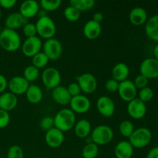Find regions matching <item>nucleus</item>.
<instances>
[{
  "mask_svg": "<svg viewBox=\"0 0 158 158\" xmlns=\"http://www.w3.org/2000/svg\"><path fill=\"white\" fill-rule=\"evenodd\" d=\"M52 97L56 103L60 105L69 104V102L72 98L66 87L60 85L52 89Z\"/></svg>",
  "mask_w": 158,
  "mask_h": 158,
  "instance_id": "4be33fe9",
  "label": "nucleus"
},
{
  "mask_svg": "<svg viewBox=\"0 0 158 158\" xmlns=\"http://www.w3.org/2000/svg\"><path fill=\"white\" fill-rule=\"evenodd\" d=\"M2 16V12H1V9H0V18H1Z\"/></svg>",
  "mask_w": 158,
  "mask_h": 158,
  "instance_id": "8fccbe9b",
  "label": "nucleus"
},
{
  "mask_svg": "<svg viewBox=\"0 0 158 158\" xmlns=\"http://www.w3.org/2000/svg\"><path fill=\"white\" fill-rule=\"evenodd\" d=\"M127 109L130 117L134 120H140L143 118L147 114L146 104L138 98H135L129 102Z\"/></svg>",
  "mask_w": 158,
  "mask_h": 158,
  "instance_id": "ddd939ff",
  "label": "nucleus"
},
{
  "mask_svg": "<svg viewBox=\"0 0 158 158\" xmlns=\"http://www.w3.org/2000/svg\"><path fill=\"white\" fill-rule=\"evenodd\" d=\"M35 25L37 34L40 39H45L46 40L53 38L56 32V26L55 23L48 15L39 18Z\"/></svg>",
  "mask_w": 158,
  "mask_h": 158,
  "instance_id": "7ed1b4c3",
  "label": "nucleus"
},
{
  "mask_svg": "<svg viewBox=\"0 0 158 158\" xmlns=\"http://www.w3.org/2000/svg\"><path fill=\"white\" fill-rule=\"evenodd\" d=\"M66 89H67L68 92H69V94H70L72 97L80 95V93H81V89H80V86L77 83H69L67 87H66Z\"/></svg>",
  "mask_w": 158,
  "mask_h": 158,
  "instance_id": "a19ab883",
  "label": "nucleus"
},
{
  "mask_svg": "<svg viewBox=\"0 0 158 158\" xmlns=\"http://www.w3.org/2000/svg\"><path fill=\"white\" fill-rule=\"evenodd\" d=\"M91 140L99 145H106L110 143L114 138V131L107 125H99L91 131Z\"/></svg>",
  "mask_w": 158,
  "mask_h": 158,
  "instance_id": "39448f33",
  "label": "nucleus"
},
{
  "mask_svg": "<svg viewBox=\"0 0 158 158\" xmlns=\"http://www.w3.org/2000/svg\"><path fill=\"white\" fill-rule=\"evenodd\" d=\"M117 92L120 98L127 103L137 98V89L131 80H127L120 83Z\"/></svg>",
  "mask_w": 158,
  "mask_h": 158,
  "instance_id": "1a4fd4ad",
  "label": "nucleus"
},
{
  "mask_svg": "<svg viewBox=\"0 0 158 158\" xmlns=\"http://www.w3.org/2000/svg\"><path fill=\"white\" fill-rule=\"evenodd\" d=\"M97 108L103 117H110L115 112V104L112 99L107 96H101L97 99Z\"/></svg>",
  "mask_w": 158,
  "mask_h": 158,
  "instance_id": "2eb2a0df",
  "label": "nucleus"
},
{
  "mask_svg": "<svg viewBox=\"0 0 158 158\" xmlns=\"http://www.w3.org/2000/svg\"><path fill=\"white\" fill-rule=\"evenodd\" d=\"M148 12L142 7H135L129 13V20L132 25L140 26L145 24L148 21Z\"/></svg>",
  "mask_w": 158,
  "mask_h": 158,
  "instance_id": "6ab92c4d",
  "label": "nucleus"
},
{
  "mask_svg": "<svg viewBox=\"0 0 158 158\" xmlns=\"http://www.w3.org/2000/svg\"><path fill=\"white\" fill-rule=\"evenodd\" d=\"M1 31H2V29H1V26H0V33H1Z\"/></svg>",
  "mask_w": 158,
  "mask_h": 158,
  "instance_id": "3c124183",
  "label": "nucleus"
},
{
  "mask_svg": "<svg viewBox=\"0 0 158 158\" xmlns=\"http://www.w3.org/2000/svg\"><path fill=\"white\" fill-rule=\"evenodd\" d=\"M36 158H43V157H36Z\"/></svg>",
  "mask_w": 158,
  "mask_h": 158,
  "instance_id": "603ef678",
  "label": "nucleus"
},
{
  "mask_svg": "<svg viewBox=\"0 0 158 158\" xmlns=\"http://www.w3.org/2000/svg\"><path fill=\"white\" fill-rule=\"evenodd\" d=\"M23 34L26 35L27 38L29 37H33L36 36V28H35V25L32 23H28L23 26Z\"/></svg>",
  "mask_w": 158,
  "mask_h": 158,
  "instance_id": "4c0bfd02",
  "label": "nucleus"
},
{
  "mask_svg": "<svg viewBox=\"0 0 158 158\" xmlns=\"http://www.w3.org/2000/svg\"><path fill=\"white\" fill-rule=\"evenodd\" d=\"M40 11V5L35 0H26L19 6V13L24 18L29 19L35 16Z\"/></svg>",
  "mask_w": 158,
  "mask_h": 158,
  "instance_id": "f3484780",
  "label": "nucleus"
},
{
  "mask_svg": "<svg viewBox=\"0 0 158 158\" xmlns=\"http://www.w3.org/2000/svg\"><path fill=\"white\" fill-rule=\"evenodd\" d=\"M130 75V68L126 63H118L113 67L112 77L118 83L127 80Z\"/></svg>",
  "mask_w": 158,
  "mask_h": 158,
  "instance_id": "a878e982",
  "label": "nucleus"
},
{
  "mask_svg": "<svg viewBox=\"0 0 158 158\" xmlns=\"http://www.w3.org/2000/svg\"><path fill=\"white\" fill-rule=\"evenodd\" d=\"M40 127L43 131L47 132L49 130L55 127L54 126V119L52 117H45L40 120Z\"/></svg>",
  "mask_w": 158,
  "mask_h": 158,
  "instance_id": "e433bc0d",
  "label": "nucleus"
},
{
  "mask_svg": "<svg viewBox=\"0 0 158 158\" xmlns=\"http://www.w3.org/2000/svg\"><path fill=\"white\" fill-rule=\"evenodd\" d=\"M62 4L61 0H42L40 6L46 12H52L58 9Z\"/></svg>",
  "mask_w": 158,
  "mask_h": 158,
  "instance_id": "72a5a7b5",
  "label": "nucleus"
},
{
  "mask_svg": "<svg viewBox=\"0 0 158 158\" xmlns=\"http://www.w3.org/2000/svg\"><path fill=\"white\" fill-rule=\"evenodd\" d=\"M134 130L135 128H134V124L130 120H123L120 123V126H119V131L120 134L128 139L134 133Z\"/></svg>",
  "mask_w": 158,
  "mask_h": 158,
  "instance_id": "c756f323",
  "label": "nucleus"
},
{
  "mask_svg": "<svg viewBox=\"0 0 158 158\" xmlns=\"http://www.w3.org/2000/svg\"><path fill=\"white\" fill-rule=\"evenodd\" d=\"M49 60L46 56V54L40 51V52H38L36 55H35L32 58V65L36 67L37 69H40L41 68H44L45 66H46Z\"/></svg>",
  "mask_w": 158,
  "mask_h": 158,
  "instance_id": "7c9ffc66",
  "label": "nucleus"
},
{
  "mask_svg": "<svg viewBox=\"0 0 158 158\" xmlns=\"http://www.w3.org/2000/svg\"><path fill=\"white\" fill-rule=\"evenodd\" d=\"M99 154V147L93 142L87 143L82 150L83 158H96Z\"/></svg>",
  "mask_w": 158,
  "mask_h": 158,
  "instance_id": "c85d7f7f",
  "label": "nucleus"
},
{
  "mask_svg": "<svg viewBox=\"0 0 158 158\" xmlns=\"http://www.w3.org/2000/svg\"><path fill=\"white\" fill-rule=\"evenodd\" d=\"M28 23L29 21L27 19L24 18L19 12H12L9 14L5 20L6 28L13 30L23 27Z\"/></svg>",
  "mask_w": 158,
  "mask_h": 158,
  "instance_id": "a211bd4d",
  "label": "nucleus"
},
{
  "mask_svg": "<svg viewBox=\"0 0 158 158\" xmlns=\"http://www.w3.org/2000/svg\"><path fill=\"white\" fill-rule=\"evenodd\" d=\"M53 119L55 127L63 132L72 130L77 122L75 113L68 108L59 110Z\"/></svg>",
  "mask_w": 158,
  "mask_h": 158,
  "instance_id": "f03ea898",
  "label": "nucleus"
},
{
  "mask_svg": "<svg viewBox=\"0 0 158 158\" xmlns=\"http://www.w3.org/2000/svg\"><path fill=\"white\" fill-rule=\"evenodd\" d=\"M43 47L42 40L39 36L26 38L22 45V52L26 57H32L40 52Z\"/></svg>",
  "mask_w": 158,
  "mask_h": 158,
  "instance_id": "6e6552de",
  "label": "nucleus"
},
{
  "mask_svg": "<svg viewBox=\"0 0 158 158\" xmlns=\"http://www.w3.org/2000/svg\"><path fill=\"white\" fill-rule=\"evenodd\" d=\"M7 158H24V152L21 147L18 145L10 147L7 153Z\"/></svg>",
  "mask_w": 158,
  "mask_h": 158,
  "instance_id": "c9c22d12",
  "label": "nucleus"
},
{
  "mask_svg": "<svg viewBox=\"0 0 158 158\" xmlns=\"http://www.w3.org/2000/svg\"><path fill=\"white\" fill-rule=\"evenodd\" d=\"M94 0H70L69 6H73L80 12L81 11H87L93 9L95 6Z\"/></svg>",
  "mask_w": 158,
  "mask_h": 158,
  "instance_id": "cd10ccee",
  "label": "nucleus"
},
{
  "mask_svg": "<svg viewBox=\"0 0 158 158\" xmlns=\"http://www.w3.org/2000/svg\"><path fill=\"white\" fill-rule=\"evenodd\" d=\"M37 15H39V18H41V17L46 16V15H47V14H46V12L45 10H41V11H39V12Z\"/></svg>",
  "mask_w": 158,
  "mask_h": 158,
  "instance_id": "09e8293b",
  "label": "nucleus"
},
{
  "mask_svg": "<svg viewBox=\"0 0 158 158\" xmlns=\"http://www.w3.org/2000/svg\"><path fill=\"white\" fill-rule=\"evenodd\" d=\"M0 158H3V157H0Z\"/></svg>",
  "mask_w": 158,
  "mask_h": 158,
  "instance_id": "864d4df0",
  "label": "nucleus"
},
{
  "mask_svg": "<svg viewBox=\"0 0 158 158\" xmlns=\"http://www.w3.org/2000/svg\"><path fill=\"white\" fill-rule=\"evenodd\" d=\"M154 59H156V60L158 61V43L157 45L155 46V47H154Z\"/></svg>",
  "mask_w": 158,
  "mask_h": 158,
  "instance_id": "de8ad7c7",
  "label": "nucleus"
},
{
  "mask_svg": "<svg viewBox=\"0 0 158 158\" xmlns=\"http://www.w3.org/2000/svg\"><path fill=\"white\" fill-rule=\"evenodd\" d=\"M69 106L71 110L77 114H85L90 109L91 103L89 99L84 95L77 96L71 98L69 102Z\"/></svg>",
  "mask_w": 158,
  "mask_h": 158,
  "instance_id": "f8f14e48",
  "label": "nucleus"
},
{
  "mask_svg": "<svg viewBox=\"0 0 158 158\" xmlns=\"http://www.w3.org/2000/svg\"><path fill=\"white\" fill-rule=\"evenodd\" d=\"M26 100L32 104H37L43 100V94L41 88L35 84L29 85V88L26 92Z\"/></svg>",
  "mask_w": 158,
  "mask_h": 158,
  "instance_id": "bb28decb",
  "label": "nucleus"
},
{
  "mask_svg": "<svg viewBox=\"0 0 158 158\" xmlns=\"http://www.w3.org/2000/svg\"><path fill=\"white\" fill-rule=\"evenodd\" d=\"M42 81L48 89H52L60 86L61 82V74L54 67L46 68L42 73Z\"/></svg>",
  "mask_w": 158,
  "mask_h": 158,
  "instance_id": "0eeeda50",
  "label": "nucleus"
},
{
  "mask_svg": "<svg viewBox=\"0 0 158 158\" xmlns=\"http://www.w3.org/2000/svg\"><path fill=\"white\" fill-rule=\"evenodd\" d=\"M140 72L148 80L158 78V61L153 57L145 59L140 63Z\"/></svg>",
  "mask_w": 158,
  "mask_h": 158,
  "instance_id": "9b49d317",
  "label": "nucleus"
},
{
  "mask_svg": "<svg viewBox=\"0 0 158 158\" xmlns=\"http://www.w3.org/2000/svg\"><path fill=\"white\" fill-rule=\"evenodd\" d=\"M64 141V134L63 131L53 127L49 130L45 134V142L52 148H58Z\"/></svg>",
  "mask_w": 158,
  "mask_h": 158,
  "instance_id": "dca6fc26",
  "label": "nucleus"
},
{
  "mask_svg": "<svg viewBox=\"0 0 158 158\" xmlns=\"http://www.w3.org/2000/svg\"><path fill=\"white\" fill-rule=\"evenodd\" d=\"M146 158H158V146L150 150Z\"/></svg>",
  "mask_w": 158,
  "mask_h": 158,
  "instance_id": "a18cd8bd",
  "label": "nucleus"
},
{
  "mask_svg": "<svg viewBox=\"0 0 158 158\" xmlns=\"http://www.w3.org/2000/svg\"><path fill=\"white\" fill-rule=\"evenodd\" d=\"M77 83L81 91L86 94H93L97 88V80L93 74L85 73L77 77Z\"/></svg>",
  "mask_w": 158,
  "mask_h": 158,
  "instance_id": "9d476101",
  "label": "nucleus"
},
{
  "mask_svg": "<svg viewBox=\"0 0 158 158\" xmlns=\"http://www.w3.org/2000/svg\"><path fill=\"white\" fill-rule=\"evenodd\" d=\"M119 84H120V83L116 81L115 80H114V79H110L105 83V87H106V90L109 91V92L115 93L117 92V90H118Z\"/></svg>",
  "mask_w": 158,
  "mask_h": 158,
  "instance_id": "79ce46f5",
  "label": "nucleus"
},
{
  "mask_svg": "<svg viewBox=\"0 0 158 158\" xmlns=\"http://www.w3.org/2000/svg\"><path fill=\"white\" fill-rule=\"evenodd\" d=\"M154 90L149 86L140 89L138 92V99L143 103L151 101L154 97Z\"/></svg>",
  "mask_w": 158,
  "mask_h": 158,
  "instance_id": "f704fd0d",
  "label": "nucleus"
},
{
  "mask_svg": "<svg viewBox=\"0 0 158 158\" xmlns=\"http://www.w3.org/2000/svg\"><path fill=\"white\" fill-rule=\"evenodd\" d=\"M8 87V81L6 77L0 74V93H3Z\"/></svg>",
  "mask_w": 158,
  "mask_h": 158,
  "instance_id": "c03bdc74",
  "label": "nucleus"
},
{
  "mask_svg": "<svg viewBox=\"0 0 158 158\" xmlns=\"http://www.w3.org/2000/svg\"><path fill=\"white\" fill-rule=\"evenodd\" d=\"M18 104L17 96L10 92L3 93L0 95V109L7 112L12 110Z\"/></svg>",
  "mask_w": 158,
  "mask_h": 158,
  "instance_id": "5701e85b",
  "label": "nucleus"
},
{
  "mask_svg": "<svg viewBox=\"0 0 158 158\" xmlns=\"http://www.w3.org/2000/svg\"><path fill=\"white\" fill-rule=\"evenodd\" d=\"M10 121V115L9 112L0 109V129L5 128L9 125Z\"/></svg>",
  "mask_w": 158,
  "mask_h": 158,
  "instance_id": "ea45409f",
  "label": "nucleus"
},
{
  "mask_svg": "<svg viewBox=\"0 0 158 158\" xmlns=\"http://www.w3.org/2000/svg\"><path fill=\"white\" fill-rule=\"evenodd\" d=\"M16 2L15 0H0V6L4 9H11L15 6Z\"/></svg>",
  "mask_w": 158,
  "mask_h": 158,
  "instance_id": "37998d69",
  "label": "nucleus"
},
{
  "mask_svg": "<svg viewBox=\"0 0 158 158\" xmlns=\"http://www.w3.org/2000/svg\"><path fill=\"white\" fill-rule=\"evenodd\" d=\"M43 52L49 60H56L63 53V46L58 40L51 38L46 40L43 44Z\"/></svg>",
  "mask_w": 158,
  "mask_h": 158,
  "instance_id": "423d86ee",
  "label": "nucleus"
},
{
  "mask_svg": "<svg viewBox=\"0 0 158 158\" xmlns=\"http://www.w3.org/2000/svg\"><path fill=\"white\" fill-rule=\"evenodd\" d=\"M29 86V82L21 76L13 77L8 82V87L10 90V93L15 94V96L26 94Z\"/></svg>",
  "mask_w": 158,
  "mask_h": 158,
  "instance_id": "4468645a",
  "label": "nucleus"
},
{
  "mask_svg": "<svg viewBox=\"0 0 158 158\" xmlns=\"http://www.w3.org/2000/svg\"><path fill=\"white\" fill-rule=\"evenodd\" d=\"M148 79L146 78L144 76L141 75V74H139L136 77L135 80H134V83L135 85L136 88L137 89H143V88L147 87L148 85Z\"/></svg>",
  "mask_w": 158,
  "mask_h": 158,
  "instance_id": "58836bf2",
  "label": "nucleus"
},
{
  "mask_svg": "<svg viewBox=\"0 0 158 158\" xmlns=\"http://www.w3.org/2000/svg\"><path fill=\"white\" fill-rule=\"evenodd\" d=\"M134 148L128 140L118 142L114 149L116 158H131L134 154Z\"/></svg>",
  "mask_w": 158,
  "mask_h": 158,
  "instance_id": "aec40b11",
  "label": "nucleus"
},
{
  "mask_svg": "<svg viewBox=\"0 0 158 158\" xmlns=\"http://www.w3.org/2000/svg\"><path fill=\"white\" fill-rule=\"evenodd\" d=\"M93 20L97 23H100L103 20V15L101 12H96L93 15Z\"/></svg>",
  "mask_w": 158,
  "mask_h": 158,
  "instance_id": "49530a36",
  "label": "nucleus"
},
{
  "mask_svg": "<svg viewBox=\"0 0 158 158\" xmlns=\"http://www.w3.org/2000/svg\"><path fill=\"white\" fill-rule=\"evenodd\" d=\"M152 140V133L147 127H139L134 130V133L129 137L128 141L134 148L141 149L151 143Z\"/></svg>",
  "mask_w": 158,
  "mask_h": 158,
  "instance_id": "20e7f679",
  "label": "nucleus"
},
{
  "mask_svg": "<svg viewBox=\"0 0 158 158\" xmlns=\"http://www.w3.org/2000/svg\"><path fill=\"white\" fill-rule=\"evenodd\" d=\"M22 45L21 38L13 29L4 28L0 33V46L7 52H15Z\"/></svg>",
  "mask_w": 158,
  "mask_h": 158,
  "instance_id": "f257e3e1",
  "label": "nucleus"
},
{
  "mask_svg": "<svg viewBox=\"0 0 158 158\" xmlns=\"http://www.w3.org/2000/svg\"><path fill=\"white\" fill-rule=\"evenodd\" d=\"M73 128L76 136L81 139H85L89 137L92 131L90 122L86 119H81L76 122Z\"/></svg>",
  "mask_w": 158,
  "mask_h": 158,
  "instance_id": "393cba45",
  "label": "nucleus"
},
{
  "mask_svg": "<svg viewBox=\"0 0 158 158\" xmlns=\"http://www.w3.org/2000/svg\"><path fill=\"white\" fill-rule=\"evenodd\" d=\"M145 33L150 40L158 43V14L148 19L145 23Z\"/></svg>",
  "mask_w": 158,
  "mask_h": 158,
  "instance_id": "b1692460",
  "label": "nucleus"
},
{
  "mask_svg": "<svg viewBox=\"0 0 158 158\" xmlns=\"http://www.w3.org/2000/svg\"><path fill=\"white\" fill-rule=\"evenodd\" d=\"M101 31L102 27L100 23H97L93 19L86 23L83 29L85 37L90 40H94L98 38L101 33Z\"/></svg>",
  "mask_w": 158,
  "mask_h": 158,
  "instance_id": "412c9836",
  "label": "nucleus"
},
{
  "mask_svg": "<svg viewBox=\"0 0 158 158\" xmlns=\"http://www.w3.org/2000/svg\"><path fill=\"white\" fill-rule=\"evenodd\" d=\"M40 76V70L35 67L32 65H29V66H26L25 68L24 71H23V77L27 80L29 83L30 82H33L36 80Z\"/></svg>",
  "mask_w": 158,
  "mask_h": 158,
  "instance_id": "2f4dec72",
  "label": "nucleus"
},
{
  "mask_svg": "<svg viewBox=\"0 0 158 158\" xmlns=\"http://www.w3.org/2000/svg\"><path fill=\"white\" fill-rule=\"evenodd\" d=\"M63 15L66 20L69 22H77L80 18V12L74 8L73 6H69L63 10Z\"/></svg>",
  "mask_w": 158,
  "mask_h": 158,
  "instance_id": "473e14b6",
  "label": "nucleus"
}]
</instances>
